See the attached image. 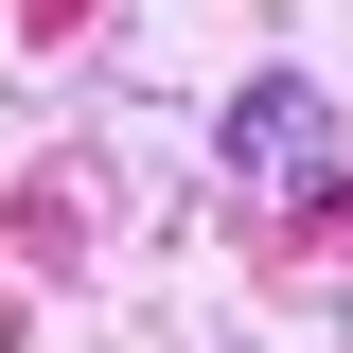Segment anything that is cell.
<instances>
[{
    "label": "cell",
    "instance_id": "1",
    "mask_svg": "<svg viewBox=\"0 0 353 353\" xmlns=\"http://www.w3.org/2000/svg\"><path fill=\"white\" fill-rule=\"evenodd\" d=\"M212 159L248 176V194H336V88L318 71H248L212 106Z\"/></svg>",
    "mask_w": 353,
    "mask_h": 353
}]
</instances>
